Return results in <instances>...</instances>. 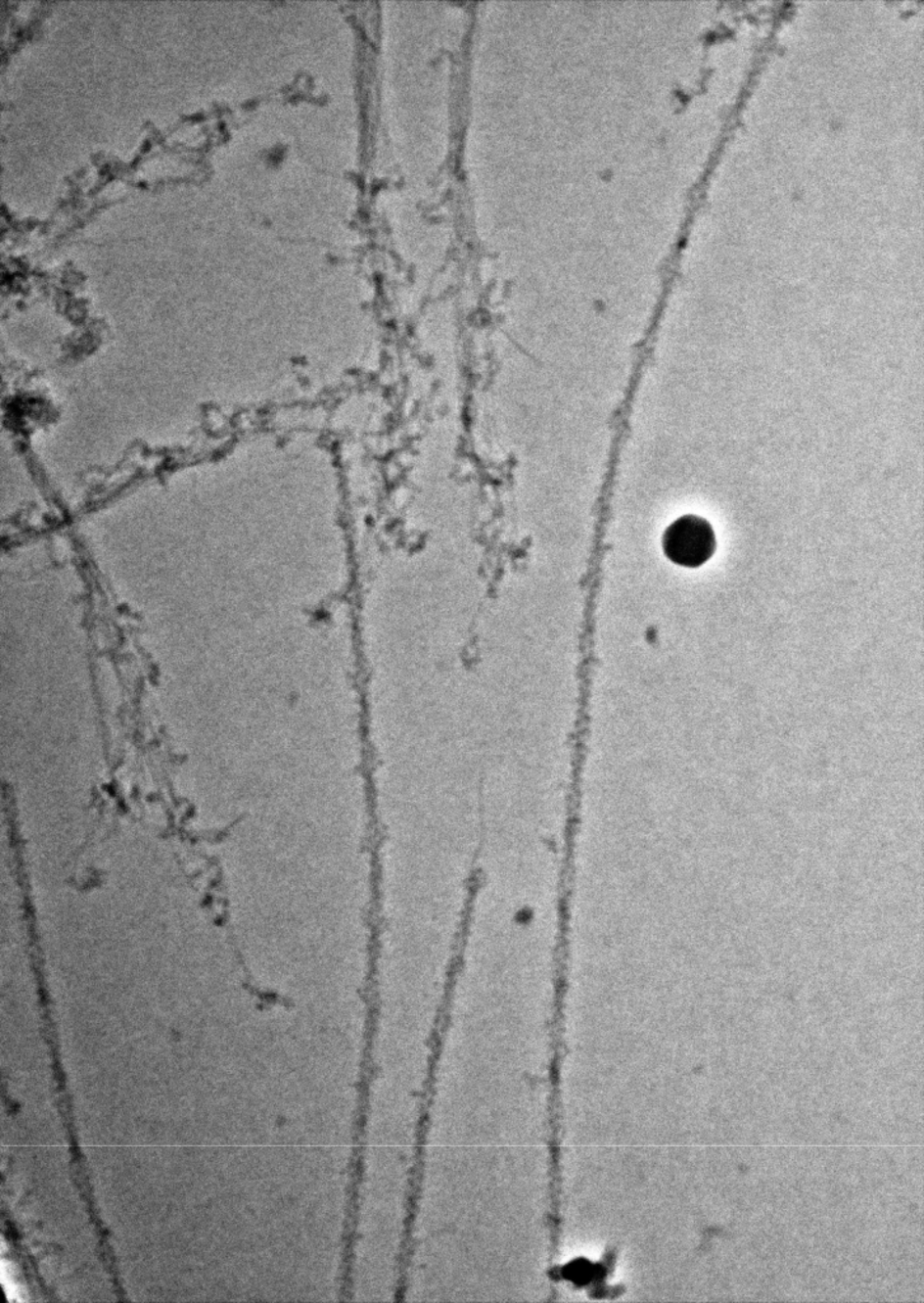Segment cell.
Here are the masks:
<instances>
[{
    "label": "cell",
    "mask_w": 924,
    "mask_h": 1303,
    "mask_svg": "<svg viewBox=\"0 0 924 1303\" xmlns=\"http://www.w3.org/2000/svg\"><path fill=\"white\" fill-rule=\"evenodd\" d=\"M663 545L672 563L697 568L715 554L716 535L710 522L702 517L684 516L669 526Z\"/></svg>",
    "instance_id": "cell-1"
},
{
    "label": "cell",
    "mask_w": 924,
    "mask_h": 1303,
    "mask_svg": "<svg viewBox=\"0 0 924 1303\" xmlns=\"http://www.w3.org/2000/svg\"><path fill=\"white\" fill-rule=\"evenodd\" d=\"M2 1280L3 1287L11 1301L23 1300V1291H21V1285L15 1280L14 1268L7 1262L2 1264Z\"/></svg>",
    "instance_id": "cell-2"
}]
</instances>
